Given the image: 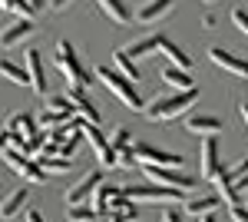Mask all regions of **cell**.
Returning <instances> with one entry per match:
<instances>
[{
	"mask_svg": "<svg viewBox=\"0 0 248 222\" xmlns=\"http://www.w3.org/2000/svg\"><path fill=\"white\" fill-rule=\"evenodd\" d=\"M96 3H99V10H103L106 17L113 20V23H129V20H133L123 0H96Z\"/></svg>",
	"mask_w": 248,
	"mask_h": 222,
	"instance_id": "obj_21",
	"label": "cell"
},
{
	"mask_svg": "<svg viewBox=\"0 0 248 222\" xmlns=\"http://www.w3.org/2000/svg\"><path fill=\"white\" fill-rule=\"evenodd\" d=\"M53 63H57L60 73L66 76V83H70V86H83V90H86V86L96 80L90 70H83V67H79V56H77V50H73V43H70V40H60V43H57Z\"/></svg>",
	"mask_w": 248,
	"mask_h": 222,
	"instance_id": "obj_3",
	"label": "cell"
},
{
	"mask_svg": "<svg viewBox=\"0 0 248 222\" xmlns=\"http://www.w3.org/2000/svg\"><path fill=\"white\" fill-rule=\"evenodd\" d=\"M162 80L169 83V86H175V90H192L195 83H192V73H182V70H175V67H166L162 70Z\"/></svg>",
	"mask_w": 248,
	"mask_h": 222,
	"instance_id": "obj_25",
	"label": "cell"
},
{
	"mask_svg": "<svg viewBox=\"0 0 248 222\" xmlns=\"http://www.w3.org/2000/svg\"><path fill=\"white\" fill-rule=\"evenodd\" d=\"M40 3H43V0H27V7H33V10H37Z\"/></svg>",
	"mask_w": 248,
	"mask_h": 222,
	"instance_id": "obj_41",
	"label": "cell"
},
{
	"mask_svg": "<svg viewBox=\"0 0 248 222\" xmlns=\"http://www.w3.org/2000/svg\"><path fill=\"white\" fill-rule=\"evenodd\" d=\"M133 153H136V163H139V166H169V169H179V166H182V156H179V153L149 146V143L133 146Z\"/></svg>",
	"mask_w": 248,
	"mask_h": 222,
	"instance_id": "obj_5",
	"label": "cell"
},
{
	"mask_svg": "<svg viewBox=\"0 0 248 222\" xmlns=\"http://www.w3.org/2000/svg\"><path fill=\"white\" fill-rule=\"evenodd\" d=\"M3 163H7L10 169H17L27 183H46V172H43L37 163H30L23 153H17V149H3Z\"/></svg>",
	"mask_w": 248,
	"mask_h": 222,
	"instance_id": "obj_9",
	"label": "cell"
},
{
	"mask_svg": "<svg viewBox=\"0 0 248 222\" xmlns=\"http://www.w3.org/2000/svg\"><path fill=\"white\" fill-rule=\"evenodd\" d=\"M199 222H215V212H205V216H199Z\"/></svg>",
	"mask_w": 248,
	"mask_h": 222,
	"instance_id": "obj_40",
	"label": "cell"
},
{
	"mask_svg": "<svg viewBox=\"0 0 248 222\" xmlns=\"http://www.w3.org/2000/svg\"><path fill=\"white\" fill-rule=\"evenodd\" d=\"M229 212H232V222H248V209L245 205H229Z\"/></svg>",
	"mask_w": 248,
	"mask_h": 222,
	"instance_id": "obj_33",
	"label": "cell"
},
{
	"mask_svg": "<svg viewBox=\"0 0 248 222\" xmlns=\"http://www.w3.org/2000/svg\"><path fill=\"white\" fill-rule=\"evenodd\" d=\"M209 60L215 63V67H222L225 73L248 76V60H242V56L229 53V50H222V47H212V50H209Z\"/></svg>",
	"mask_w": 248,
	"mask_h": 222,
	"instance_id": "obj_13",
	"label": "cell"
},
{
	"mask_svg": "<svg viewBox=\"0 0 248 222\" xmlns=\"http://www.w3.org/2000/svg\"><path fill=\"white\" fill-rule=\"evenodd\" d=\"M123 196L129 203H182V189L169 186H123Z\"/></svg>",
	"mask_w": 248,
	"mask_h": 222,
	"instance_id": "obj_4",
	"label": "cell"
},
{
	"mask_svg": "<svg viewBox=\"0 0 248 222\" xmlns=\"http://www.w3.org/2000/svg\"><path fill=\"white\" fill-rule=\"evenodd\" d=\"M20 222H23V219H20Z\"/></svg>",
	"mask_w": 248,
	"mask_h": 222,
	"instance_id": "obj_43",
	"label": "cell"
},
{
	"mask_svg": "<svg viewBox=\"0 0 248 222\" xmlns=\"http://www.w3.org/2000/svg\"><path fill=\"white\" fill-rule=\"evenodd\" d=\"M33 30H37V20L17 17L14 23H7V27L0 30V47H14V43H20V40H27Z\"/></svg>",
	"mask_w": 248,
	"mask_h": 222,
	"instance_id": "obj_12",
	"label": "cell"
},
{
	"mask_svg": "<svg viewBox=\"0 0 248 222\" xmlns=\"http://www.w3.org/2000/svg\"><path fill=\"white\" fill-rule=\"evenodd\" d=\"M218 139H215V136H205V139H202V179H215V176H218Z\"/></svg>",
	"mask_w": 248,
	"mask_h": 222,
	"instance_id": "obj_16",
	"label": "cell"
},
{
	"mask_svg": "<svg viewBox=\"0 0 248 222\" xmlns=\"http://www.w3.org/2000/svg\"><path fill=\"white\" fill-rule=\"evenodd\" d=\"M113 67L126 76V80H133V83L142 76V70L136 67V60H129V56H126V50H116V53H113Z\"/></svg>",
	"mask_w": 248,
	"mask_h": 222,
	"instance_id": "obj_22",
	"label": "cell"
},
{
	"mask_svg": "<svg viewBox=\"0 0 248 222\" xmlns=\"http://www.w3.org/2000/svg\"><path fill=\"white\" fill-rule=\"evenodd\" d=\"M109 146H113V153H116V149H126V146H129V130H123V126H119V130H113Z\"/></svg>",
	"mask_w": 248,
	"mask_h": 222,
	"instance_id": "obj_31",
	"label": "cell"
},
{
	"mask_svg": "<svg viewBox=\"0 0 248 222\" xmlns=\"http://www.w3.org/2000/svg\"><path fill=\"white\" fill-rule=\"evenodd\" d=\"M50 7H53V10H66V7H70V0H50Z\"/></svg>",
	"mask_w": 248,
	"mask_h": 222,
	"instance_id": "obj_38",
	"label": "cell"
},
{
	"mask_svg": "<svg viewBox=\"0 0 248 222\" xmlns=\"http://www.w3.org/2000/svg\"><path fill=\"white\" fill-rule=\"evenodd\" d=\"M23 70H27V80H30V90L37 96H46V70H43V56L40 50H27L23 56Z\"/></svg>",
	"mask_w": 248,
	"mask_h": 222,
	"instance_id": "obj_10",
	"label": "cell"
},
{
	"mask_svg": "<svg viewBox=\"0 0 248 222\" xmlns=\"http://www.w3.org/2000/svg\"><path fill=\"white\" fill-rule=\"evenodd\" d=\"M232 189H235V192H242V189H248V172H245V176H238V179L232 183Z\"/></svg>",
	"mask_w": 248,
	"mask_h": 222,
	"instance_id": "obj_35",
	"label": "cell"
},
{
	"mask_svg": "<svg viewBox=\"0 0 248 222\" xmlns=\"http://www.w3.org/2000/svg\"><path fill=\"white\" fill-rule=\"evenodd\" d=\"M7 143H10V133L0 130V156H3V149H7Z\"/></svg>",
	"mask_w": 248,
	"mask_h": 222,
	"instance_id": "obj_36",
	"label": "cell"
},
{
	"mask_svg": "<svg viewBox=\"0 0 248 222\" xmlns=\"http://www.w3.org/2000/svg\"><path fill=\"white\" fill-rule=\"evenodd\" d=\"M7 133H10V136H20L23 143H30V139L40 136V123H37L33 113H14V116L7 120Z\"/></svg>",
	"mask_w": 248,
	"mask_h": 222,
	"instance_id": "obj_11",
	"label": "cell"
},
{
	"mask_svg": "<svg viewBox=\"0 0 248 222\" xmlns=\"http://www.w3.org/2000/svg\"><path fill=\"white\" fill-rule=\"evenodd\" d=\"M159 40H162V34H153V37H142V40H136L133 47L126 50V56H129V60H139V56H149L153 50H159Z\"/></svg>",
	"mask_w": 248,
	"mask_h": 222,
	"instance_id": "obj_23",
	"label": "cell"
},
{
	"mask_svg": "<svg viewBox=\"0 0 248 222\" xmlns=\"http://www.w3.org/2000/svg\"><path fill=\"white\" fill-rule=\"evenodd\" d=\"M232 23H235V27H238V30H242V34L248 37V10L235 7V10H232Z\"/></svg>",
	"mask_w": 248,
	"mask_h": 222,
	"instance_id": "obj_32",
	"label": "cell"
},
{
	"mask_svg": "<svg viewBox=\"0 0 248 222\" xmlns=\"http://www.w3.org/2000/svg\"><path fill=\"white\" fill-rule=\"evenodd\" d=\"M116 166L119 169H133L136 166V153H133V143L126 149H116Z\"/></svg>",
	"mask_w": 248,
	"mask_h": 222,
	"instance_id": "obj_30",
	"label": "cell"
},
{
	"mask_svg": "<svg viewBox=\"0 0 248 222\" xmlns=\"http://www.w3.org/2000/svg\"><path fill=\"white\" fill-rule=\"evenodd\" d=\"M142 172H146L155 186H169V189H182V192H189L192 186H195V176H186V172L169 169V166H142Z\"/></svg>",
	"mask_w": 248,
	"mask_h": 222,
	"instance_id": "obj_6",
	"label": "cell"
},
{
	"mask_svg": "<svg viewBox=\"0 0 248 222\" xmlns=\"http://www.w3.org/2000/svg\"><path fill=\"white\" fill-rule=\"evenodd\" d=\"M46 110H53V113H66V116H77L73 103H70V96H50V100H46Z\"/></svg>",
	"mask_w": 248,
	"mask_h": 222,
	"instance_id": "obj_29",
	"label": "cell"
},
{
	"mask_svg": "<svg viewBox=\"0 0 248 222\" xmlns=\"http://www.w3.org/2000/svg\"><path fill=\"white\" fill-rule=\"evenodd\" d=\"M27 203H30V199H27V189H14L10 196L0 199V219H17Z\"/></svg>",
	"mask_w": 248,
	"mask_h": 222,
	"instance_id": "obj_19",
	"label": "cell"
},
{
	"mask_svg": "<svg viewBox=\"0 0 248 222\" xmlns=\"http://www.w3.org/2000/svg\"><path fill=\"white\" fill-rule=\"evenodd\" d=\"M202 27L212 30V27H215V14H205V17H202Z\"/></svg>",
	"mask_w": 248,
	"mask_h": 222,
	"instance_id": "obj_37",
	"label": "cell"
},
{
	"mask_svg": "<svg viewBox=\"0 0 248 222\" xmlns=\"http://www.w3.org/2000/svg\"><path fill=\"white\" fill-rule=\"evenodd\" d=\"M195 100H199V90L192 86V90H182V93H175V96H159V100L149 103L142 113H146L153 123H172V120H179L189 106H195Z\"/></svg>",
	"mask_w": 248,
	"mask_h": 222,
	"instance_id": "obj_2",
	"label": "cell"
},
{
	"mask_svg": "<svg viewBox=\"0 0 248 222\" xmlns=\"http://www.w3.org/2000/svg\"><path fill=\"white\" fill-rule=\"evenodd\" d=\"M37 166L43 169V172H70L73 163H70V159H60V156H40Z\"/></svg>",
	"mask_w": 248,
	"mask_h": 222,
	"instance_id": "obj_26",
	"label": "cell"
},
{
	"mask_svg": "<svg viewBox=\"0 0 248 222\" xmlns=\"http://www.w3.org/2000/svg\"><path fill=\"white\" fill-rule=\"evenodd\" d=\"M162 222H186L182 209H162Z\"/></svg>",
	"mask_w": 248,
	"mask_h": 222,
	"instance_id": "obj_34",
	"label": "cell"
},
{
	"mask_svg": "<svg viewBox=\"0 0 248 222\" xmlns=\"http://www.w3.org/2000/svg\"><path fill=\"white\" fill-rule=\"evenodd\" d=\"M93 76H96V80H99V83H103L109 93H113L123 106H129L133 113H142V110H146V103H142V96L136 93L133 80H126V76L116 70V67H96Z\"/></svg>",
	"mask_w": 248,
	"mask_h": 222,
	"instance_id": "obj_1",
	"label": "cell"
},
{
	"mask_svg": "<svg viewBox=\"0 0 248 222\" xmlns=\"http://www.w3.org/2000/svg\"><path fill=\"white\" fill-rule=\"evenodd\" d=\"M172 7H175V0H142V3L136 7L133 20H139V23H155V20L166 17Z\"/></svg>",
	"mask_w": 248,
	"mask_h": 222,
	"instance_id": "obj_14",
	"label": "cell"
},
{
	"mask_svg": "<svg viewBox=\"0 0 248 222\" xmlns=\"http://www.w3.org/2000/svg\"><path fill=\"white\" fill-rule=\"evenodd\" d=\"M222 203V196L218 192H212V196H199V199H192V203H182V216H205V212H215V205Z\"/></svg>",
	"mask_w": 248,
	"mask_h": 222,
	"instance_id": "obj_20",
	"label": "cell"
},
{
	"mask_svg": "<svg viewBox=\"0 0 248 222\" xmlns=\"http://www.w3.org/2000/svg\"><path fill=\"white\" fill-rule=\"evenodd\" d=\"M79 133H83V139L93 146V153H96V159L103 163V166H116V153H113V146H109V139L99 133V126L96 123H86L83 120V126H79Z\"/></svg>",
	"mask_w": 248,
	"mask_h": 222,
	"instance_id": "obj_7",
	"label": "cell"
},
{
	"mask_svg": "<svg viewBox=\"0 0 248 222\" xmlns=\"http://www.w3.org/2000/svg\"><path fill=\"white\" fill-rule=\"evenodd\" d=\"M66 219L70 222H96L99 212L90 209V205H66Z\"/></svg>",
	"mask_w": 248,
	"mask_h": 222,
	"instance_id": "obj_27",
	"label": "cell"
},
{
	"mask_svg": "<svg viewBox=\"0 0 248 222\" xmlns=\"http://www.w3.org/2000/svg\"><path fill=\"white\" fill-rule=\"evenodd\" d=\"M99 183H103V172H99V169L86 172L77 186L66 189V205H86L90 199H93V192H96V186H99Z\"/></svg>",
	"mask_w": 248,
	"mask_h": 222,
	"instance_id": "obj_8",
	"label": "cell"
},
{
	"mask_svg": "<svg viewBox=\"0 0 248 222\" xmlns=\"http://www.w3.org/2000/svg\"><path fill=\"white\" fill-rule=\"evenodd\" d=\"M0 7L10 10V14H17V17H30V20H33V14H37L33 7H27V0H0Z\"/></svg>",
	"mask_w": 248,
	"mask_h": 222,
	"instance_id": "obj_28",
	"label": "cell"
},
{
	"mask_svg": "<svg viewBox=\"0 0 248 222\" xmlns=\"http://www.w3.org/2000/svg\"><path fill=\"white\" fill-rule=\"evenodd\" d=\"M186 130L199 133L202 139H205V136H218V133H222V120H218V116H186Z\"/></svg>",
	"mask_w": 248,
	"mask_h": 222,
	"instance_id": "obj_18",
	"label": "cell"
},
{
	"mask_svg": "<svg viewBox=\"0 0 248 222\" xmlns=\"http://www.w3.org/2000/svg\"><path fill=\"white\" fill-rule=\"evenodd\" d=\"M70 103H73V110H77V116H83L86 123H99V110H96V103L86 96V90L83 86H70Z\"/></svg>",
	"mask_w": 248,
	"mask_h": 222,
	"instance_id": "obj_15",
	"label": "cell"
},
{
	"mask_svg": "<svg viewBox=\"0 0 248 222\" xmlns=\"http://www.w3.org/2000/svg\"><path fill=\"white\" fill-rule=\"evenodd\" d=\"M0 76H7L10 83H17V86H30V80H27V70L17 67L14 60H0Z\"/></svg>",
	"mask_w": 248,
	"mask_h": 222,
	"instance_id": "obj_24",
	"label": "cell"
},
{
	"mask_svg": "<svg viewBox=\"0 0 248 222\" xmlns=\"http://www.w3.org/2000/svg\"><path fill=\"white\" fill-rule=\"evenodd\" d=\"M113 222H119V219H113Z\"/></svg>",
	"mask_w": 248,
	"mask_h": 222,
	"instance_id": "obj_42",
	"label": "cell"
},
{
	"mask_svg": "<svg viewBox=\"0 0 248 222\" xmlns=\"http://www.w3.org/2000/svg\"><path fill=\"white\" fill-rule=\"evenodd\" d=\"M238 113H242V120H245V126H248V103H242V106H238Z\"/></svg>",
	"mask_w": 248,
	"mask_h": 222,
	"instance_id": "obj_39",
	"label": "cell"
},
{
	"mask_svg": "<svg viewBox=\"0 0 248 222\" xmlns=\"http://www.w3.org/2000/svg\"><path fill=\"white\" fill-rule=\"evenodd\" d=\"M159 50L169 56V63L175 67V70H182V73H189V70H192V56L186 53V50H182L179 43H172L169 37H162V40H159Z\"/></svg>",
	"mask_w": 248,
	"mask_h": 222,
	"instance_id": "obj_17",
	"label": "cell"
}]
</instances>
